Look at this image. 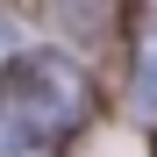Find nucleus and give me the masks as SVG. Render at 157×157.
Wrapping results in <instances>:
<instances>
[{"label":"nucleus","mask_w":157,"mask_h":157,"mask_svg":"<svg viewBox=\"0 0 157 157\" xmlns=\"http://www.w3.org/2000/svg\"><path fill=\"white\" fill-rule=\"evenodd\" d=\"M136 107L157 121V43H143V57H136Z\"/></svg>","instance_id":"obj_2"},{"label":"nucleus","mask_w":157,"mask_h":157,"mask_svg":"<svg viewBox=\"0 0 157 157\" xmlns=\"http://www.w3.org/2000/svg\"><path fill=\"white\" fill-rule=\"evenodd\" d=\"M86 78H78L71 57L57 50H36V57H21L14 78H7V143L21 150L29 136H64V128L86 121Z\"/></svg>","instance_id":"obj_1"},{"label":"nucleus","mask_w":157,"mask_h":157,"mask_svg":"<svg viewBox=\"0 0 157 157\" xmlns=\"http://www.w3.org/2000/svg\"><path fill=\"white\" fill-rule=\"evenodd\" d=\"M14 157H29V150H14Z\"/></svg>","instance_id":"obj_3"}]
</instances>
